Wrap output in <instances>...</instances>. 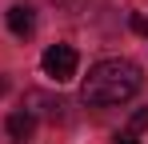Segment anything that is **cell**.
I'll return each mask as SVG.
<instances>
[{"instance_id": "cell-1", "label": "cell", "mask_w": 148, "mask_h": 144, "mask_svg": "<svg viewBox=\"0 0 148 144\" xmlns=\"http://www.w3.org/2000/svg\"><path fill=\"white\" fill-rule=\"evenodd\" d=\"M144 76H140V64L124 60V56H112V60H100L88 68L84 84H80V100L88 108H112V104H124L140 92Z\"/></svg>"}, {"instance_id": "cell-2", "label": "cell", "mask_w": 148, "mask_h": 144, "mask_svg": "<svg viewBox=\"0 0 148 144\" xmlns=\"http://www.w3.org/2000/svg\"><path fill=\"white\" fill-rule=\"evenodd\" d=\"M76 64H80V56H76L72 44H52V48H44V56H40L44 76L56 80V84H68V80L76 76Z\"/></svg>"}, {"instance_id": "cell-3", "label": "cell", "mask_w": 148, "mask_h": 144, "mask_svg": "<svg viewBox=\"0 0 148 144\" xmlns=\"http://www.w3.org/2000/svg\"><path fill=\"white\" fill-rule=\"evenodd\" d=\"M4 20H8V32L20 36V40L36 32V16H32V8H24V4H12V8L4 12Z\"/></svg>"}, {"instance_id": "cell-4", "label": "cell", "mask_w": 148, "mask_h": 144, "mask_svg": "<svg viewBox=\"0 0 148 144\" xmlns=\"http://www.w3.org/2000/svg\"><path fill=\"white\" fill-rule=\"evenodd\" d=\"M4 128H8V136H12V140H28V136H32V128H36V120L28 116V112H12V116L4 120Z\"/></svg>"}, {"instance_id": "cell-5", "label": "cell", "mask_w": 148, "mask_h": 144, "mask_svg": "<svg viewBox=\"0 0 148 144\" xmlns=\"http://www.w3.org/2000/svg\"><path fill=\"white\" fill-rule=\"evenodd\" d=\"M144 128H148V108H140V112H132V120H128V136H136Z\"/></svg>"}, {"instance_id": "cell-6", "label": "cell", "mask_w": 148, "mask_h": 144, "mask_svg": "<svg viewBox=\"0 0 148 144\" xmlns=\"http://www.w3.org/2000/svg\"><path fill=\"white\" fill-rule=\"evenodd\" d=\"M132 32H136V36H148V16L136 12V16H132Z\"/></svg>"}, {"instance_id": "cell-7", "label": "cell", "mask_w": 148, "mask_h": 144, "mask_svg": "<svg viewBox=\"0 0 148 144\" xmlns=\"http://www.w3.org/2000/svg\"><path fill=\"white\" fill-rule=\"evenodd\" d=\"M116 144H140V140H136V136H120Z\"/></svg>"}, {"instance_id": "cell-8", "label": "cell", "mask_w": 148, "mask_h": 144, "mask_svg": "<svg viewBox=\"0 0 148 144\" xmlns=\"http://www.w3.org/2000/svg\"><path fill=\"white\" fill-rule=\"evenodd\" d=\"M4 92H8V76H0V96H4Z\"/></svg>"}]
</instances>
